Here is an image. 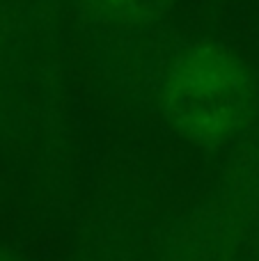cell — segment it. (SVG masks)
<instances>
[{
  "mask_svg": "<svg viewBox=\"0 0 259 261\" xmlns=\"http://www.w3.org/2000/svg\"><path fill=\"white\" fill-rule=\"evenodd\" d=\"M159 106L179 138L200 149H220L259 122V78L234 48L202 39L170 62Z\"/></svg>",
  "mask_w": 259,
  "mask_h": 261,
  "instance_id": "cell-1",
  "label": "cell"
},
{
  "mask_svg": "<svg viewBox=\"0 0 259 261\" xmlns=\"http://www.w3.org/2000/svg\"><path fill=\"white\" fill-rule=\"evenodd\" d=\"M259 231V122L214 188L177 222L161 261H239Z\"/></svg>",
  "mask_w": 259,
  "mask_h": 261,
  "instance_id": "cell-2",
  "label": "cell"
},
{
  "mask_svg": "<svg viewBox=\"0 0 259 261\" xmlns=\"http://www.w3.org/2000/svg\"><path fill=\"white\" fill-rule=\"evenodd\" d=\"M177 0H76L87 21L113 30L151 28L170 14Z\"/></svg>",
  "mask_w": 259,
  "mask_h": 261,
  "instance_id": "cell-3",
  "label": "cell"
},
{
  "mask_svg": "<svg viewBox=\"0 0 259 261\" xmlns=\"http://www.w3.org/2000/svg\"><path fill=\"white\" fill-rule=\"evenodd\" d=\"M239 261H259V231L255 234V239L248 243V248L243 250V254L239 257Z\"/></svg>",
  "mask_w": 259,
  "mask_h": 261,
  "instance_id": "cell-4",
  "label": "cell"
},
{
  "mask_svg": "<svg viewBox=\"0 0 259 261\" xmlns=\"http://www.w3.org/2000/svg\"><path fill=\"white\" fill-rule=\"evenodd\" d=\"M0 261H14V257L5 248H0Z\"/></svg>",
  "mask_w": 259,
  "mask_h": 261,
  "instance_id": "cell-5",
  "label": "cell"
}]
</instances>
